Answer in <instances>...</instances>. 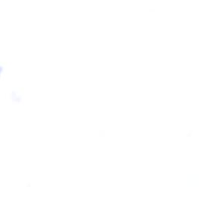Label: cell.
I'll return each mask as SVG.
<instances>
[{"mask_svg":"<svg viewBox=\"0 0 200 200\" xmlns=\"http://www.w3.org/2000/svg\"><path fill=\"white\" fill-rule=\"evenodd\" d=\"M3 72H4L3 67H2V66L0 65V78L2 77V74H3Z\"/></svg>","mask_w":200,"mask_h":200,"instance_id":"6da1fadb","label":"cell"}]
</instances>
